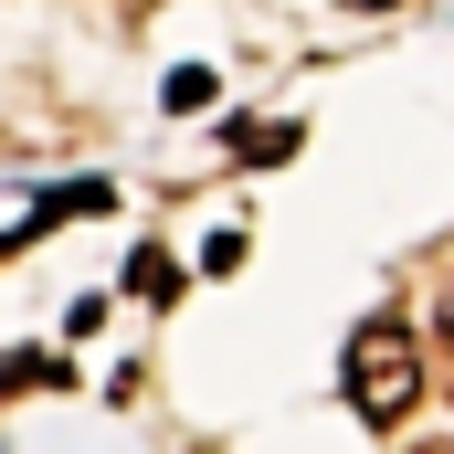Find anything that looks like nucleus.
I'll use <instances>...</instances> for the list:
<instances>
[{"label":"nucleus","mask_w":454,"mask_h":454,"mask_svg":"<svg viewBox=\"0 0 454 454\" xmlns=\"http://www.w3.org/2000/svg\"><path fill=\"white\" fill-rule=\"evenodd\" d=\"M339 380H348V412H359V423H402V412L423 402V339H412L402 317H359Z\"/></svg>","instance_id":"nucleus-1"},{"label":"nucleus","mask_w":454,"mask_h":454,"mask_svg":"<svg viewBox=\"0 0 454 454\" xmlns=\"http://www.w3.org/2000/svg\"><path fill=\"white\" fill-rule=\"evenodd\" d=\"M296 137H307L296 116H254V127H232V159H243V169H264V159H296Z\"/></svg>","instance_id":"nucleus-2"},{"label":"nucleus","mask_w":454,"mask_h":454,"mask_svg":"<svg viewBox=\"0 0 454 454\" xmlns=\"http://www.w3.org/2000/svg\"><path fill=\"white\" fill-rule=\"evenodd\" d=\"M21 391H64V359L53 348H11L0 359V402H21Z\"/></svg>","instance_id":"nucleus-3"},{"label":"nucleus","mask_w":454,"mask_h":454,"mask_svg":"<svg viewBox=\"0 0 454 454\" xmlns=\"http://www.w3.org/2000/svg\"><path fill=\"white\" fill-rule=\"evenodd\" d=\"M212 85H223V74H212V64H180V74H169V116H191V106H212Z\"/></svg>","instance_id":"nucleus-4"},{"label":"nucleus","mask_w":454,"mask_h":454,"mask_svg":"<svg viewBox=\"0 0 454 454\" xmlns=\"http://www.w3.org/2000/svg\"><path fill=\"white\" fill-rule=\"evenodd\" d=\"M127 286H137V296H148V307H169V296H180V275H169V264H159V254H137V264H127Z\"/></svg>","instance_id":"nucleus-5"},{"label":"nucleus","mask_w":454,"mask_h":454,"mask_svg":"<svg viewBox=\"0 0 454 454\" xmlns=\"http://www.w3.org/2000/svg\"><path fill=\"white\" fill-rule=\"evenodd\" d=\"M434 348H444V380H454V275H444V296H434Z\"/></svg>","instance_id":"nucleus-6"},{"label":"nucleus","mask_w":454,"mask_h":454,"mask_svg":"<svg viewBox=\"0 0 454 454\" xmlns=\"http://www.w3.org/2000/svg\"><path fill=\"white\" fill-rule=\"evenodd\" d=\"M412 454H454V434H444V444H412Z\"/></svg>","instance_id":"nucleus-7"},{"label":"nucleus","mask_w":454,"mask_h":454,"mask_svg":"<svg viewBox=\"0 0 454 454\" xmlns=\"http://www.w3.org/2000/svg\"><path fill=\"white\" fill-rule=\"evenodd\" d=\"M348 11H391V0H348Z\"/></svg>","instance_id":"nucleus-8"}]
</instances>
